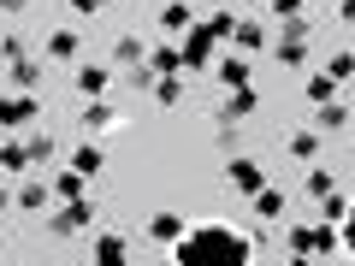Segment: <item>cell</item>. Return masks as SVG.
<instances>
[{"mask_svg": "<svg viewBox=\"0 0 355 266\" xmlns=\"http://www.w3.org/2000/svg\"><path fill=\"white\" fill-rule=\"evenodd\" d=\"M343 242H349V254H355V213H349V231H343Z\"/></svg>", "mask_w": 355, "mask_h": 266, "instance_id": "5", "label": "cell"}, {"mask_svg": "<svg viewBox=\"0 0 355 266\" xmlns=\"http://www.w3.org/2000/svg\"><path fill=\"white\" fill-rule=\"evenodd\" d=\"M178 231H184V225H178V219H172V213H154V237H160V242H172V237H178Z\"/></svg>", "mask_w": 355, "mask_h": 266, "instance_id": "3", "label": "cell"}, {"mask_svg": "<svg viewBox=\"0 0 355 266\" xmlns=\"http://www.w3.org/2000/svg\"><path fill=\"white\" fill-rule=\"evenodd\" d=\"M296 249H302V254H308V249L326 254V249H331V231H302V237H296Z\"/></svg>", "mask_w": 355, "mask_h": 266, "instance_id": "2", "label": "cell"}, {"mask_svg": "<svg viewBox=\"0 0 355 266\" xmlns=\"http://www.w3.org/2000/svg\"><path fill=\"white\" fill-rule=\"evenodd\" d=\"M231 177H237L243 190H254V184H261V172H254V166H249V160H237V166H231Z\"/></svg>", "mask_w": 355, "mask_h": 266, "instance_id": "4", "label": "cell"}, {"mask_svg": "<svg viewBox=\"0 0 355 266\" xmlns=\"http://www.w3.org/2000/svg\"><path fill=\"white\" fill-rule=\"evenodd\" d=\"M172 266H249V242L237 231H225V225H202V231L184 237V249H178Z\"/></svg>", "mask_w": 355, "mask_h": 266, "instance_id": "1", "label": "cell"}]
</instances>
